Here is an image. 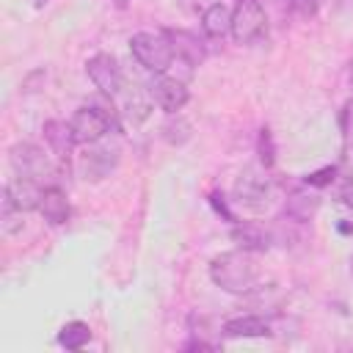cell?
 <instances>
[{"label": "cell", "mask_w": 353, "mask_h": 353, "mask_svg": "<svg viewBox=\"0 0 353 353\" xmlns=\"http://www.w3.org/2000/svg\"><path fill=\"white\" fill-rule=\"evenodd\" d=\"M210 279L223 292L248 295L259 284V265H256L254 254L245 248L223 251V254H215L210 259Z\"/></svg>", "instance_id": "6da1fadb"}, {"label": "cell", "mask_w": 353, "mask_h": 353, "mask_svg": "<svg viewBox=\"0 0 353 353\" xmlns=\"http://www.w3.org/2000/svg\"><path fill=\"white\" fill-rule=\"evenodd\" d=\"M130 52L146 72H154V74H165L176 58L165 30H138L130 39Z\"/></svg>", "instance_id": "7a4b0ae2"}, {"label": "cell", "mask_w": 353, "mask_h": 353, "mask_svg": "<svg viewBox=\"0 0 353 353\" xmlns=\"http://www.w3.org/2000/svg\"><path fill=\"white\" fill-rule=\"evenodd\" d=\"M276 196V185L273 179L268 176V168H256V165H248L240 171L237 182H234V201L251 212H262L270 207Z\"/></svg>", "instance_id": "3957f363"}, {"label": "cell", "mask_w": 353, "mask_h": 353, "mask_svg": "<svg viewBox=\"0 0 353 353\" xmlns=\"http://www.w3.org/2000/svg\"><path fill=\"white\" fill-rule=\"evenodd\" d=\"M268 36V17L259 0H237L232 8V39L237 44H256Z\"/></svg>", "instance_id": "277c9868"}, {"label": "cell", "mask_w": 353, "mask_h": 353, "mask_svg": "<svg viewBox=\"0 0 353 353\" xmlns=\"http://www.w3.org/2000/svg\"><path fill=\"white\" fill-rule=\"evenodd\" d=\"M69 124H72V132H74L77 143L88 146V143L102 141L113 130V116L105 108H99V105H80L72 113Z\"/></svg>", "instance_id": "5b68a950"}, {"label": "cell", "mask_w": 353, "mask_h": 353, "mask_svg": "<svg viewBox=\"0 0 353 353\" xmlns=\"http://www.w3.org/2000/svg\"><path fill=\"white\" fill-rule=\"evenodd\" d=\"M8 163L14 168V174L19 176H28V179H36L41 182L44 176L52 174V163L47 157V152L30 141H19L8 149Z\"/></svg>", "instance_id": "8992f818"}, {"label": "cell", "mask_w": 353, "mask_h": 353, "mask_svg": "<svg viewBox=\"0 0 353 353\" xmlns=\"http://www.w3.org/2000/svg\"><path fill=\"white\" fill-rule=\"evenodd\" d=\"M85 74L94 83V88L105 97H119L124 91V74L119 61L110 52H97L85 61Z\"/></svg>", "instance_id": "52a82bcc"}, {"label": "cell", "mask_w": 353, "mask_h": 353, "mask_svg": "<svg viewBox=\"0 0 353 353\" xmlns=\"http://www.w3.org/2000/svg\"><path fill=\"white\" fill-rule=\"evenodd\" d=\"M146 88H149L152 102H154L160 110H165V113H179V110L188 105V99H190L188 85H185L182 80H176V77H168V74L152 77Z\"/></svg>", "instance_id": "ba28073f"}, {"label": "cell", "mask_w": 353, "mask_h": 353, "mask_svg": "<svg viewBox=\"0 0 353 353\" xmlns=\"http://www.w3.org/2000/svg\"><path fill=\"white\" fill-rule=\"evenodd\" d=\"M116 163H119V149L99 146V141H97V143H88L85 154L80 157V171H83L85 179L99 182L116 168Z\"/></svg>", "instance_id": "9c48e42d"}, {"label": "cell", "mask_w": 353, "mask_h": 353, "mask_svg": "<svg viewBox=\"0 0 353 353\" xmlns=\"http://www.w3.org/2000/svg\"><path fill=\"white\" fill-rule=\"evenodd\" d=\"M41 132H44V141H47V146H50V152L55 157H61V160H69L72 157V149L77 146V138L72 132V124H66L61 119H50V121H44Z\"/></svg>", "instance_id": "30bf717a"}, {"label": "cell", "mask_w": 353, "mask_h": 353, "mask_svg": "<svg viewBox=\"0 0 353 353\" xmlns=\"http://www.w3.org/2000/svg\"><path fill=\"white\" fill-rule=\"evenodd\" d=\"M39 212H41V218L50 226H63L69 221V215H72V207H69L66 193L58 185L44 188L41 190V201H39Z\"/></svg>", "instance_id": "8fae6325"}, {"label": "cell", "mask_w": 353, "mask_h": 353, "mask_svg": "<svg viewBox=\"0 0 353 353\" xmlns=\"http://www.w3.org/2000/svg\"><path fill=\"white\" fill-rule=\"evenodd\" d=\"M232 240L237 243V248H245V251H251V254H256V251H268L270 248V232L262 226V223H254V221H237L234 226H232Z\"/></svg>", "instance_id": "7c38bea8"}, {"label": "cell", "mask_w": 353, "mask_h": 353, "mask_svg": "<svg viewBox=\"0 0 353 353\" xmlns=\"http://www.w3.org/2000/svg\"><path fill=\"white\" fill-rule=\"evenodd\" d=\"M165 36L171 39V47H174V55L190 66H199L204 61V44L196 33H188V30H174V28H165Z\"/></svg>", "instance_id": "4fadbf2b"}, {"label": "cell", "mask_w": 353, "mask_h": 353, "mask_svg": "<svg viewBox=\"0 0 353 353\" xmlns=\"http://www.w3.org/2000/svg\"><path fill=\"white\" fill-rule=\"evenodd\" d=\"M223 334L229 339H259V336H270V325L256 314H240L223 323Z\"/></svg>", "instance_id": "5bb4252c"}, {"label": "cell", "mask_w": 353, "mask_h": 353, "mask_svg": "<svg viewBox=\"0 0 353 353\" xmlns=\"http://www.w3.org/2000/svg\"><path fill=\"white\" fill-rule=\"evenodd\" d=\"M8 196L14 199V204L22 210V212H30V210H39V201H41V190L36 179H28V176H14L8 185H6Z\"/></svg>", "instance_id": "9a60e30c"}, {"label": "cell", "mask_w": 353, "mask_h": 353, "mask_svg": "<svg viewBox=\"0 0 353 353\" xmlns=\"http://www.w3.org/2000/svg\"><path fill=\"white\" fill-rule=\"evenodd\" d=\"M201 30L210 39H223L226 33H232V8L223 3H215L212 8H207L201 14Z\"/></svg>", "instance_id": "2e32d148"}, {"label": "cell", "mask_w": 353, "mask_h": 353, "mask_svg": "<svg viewBox=\"0 0 353 353\" xmlns=\"http://www.w3.org/2000/svg\"><path fill=\"white\" fill-rule=\"evenodd\" d=\"M152 105H154V102H152V97H149V88L132 85V91H127V97H124L121 113H124V119H127L130 124H141V121L149 119Z\"/></svg>", "instance_id": "e0dca14e"}, {"label": "cell", "mask_w": 353, "mask_h": 353, "mask_svg": "<svg viewBox=\"0 0 353 353\" xmlns=\"http://www.w3.org/2000/svg\"><path fill=\"white\" fill-rule=\"evenodd\" d=\"M91 342V328L83 320H69L58 331V345L66 350H83Z\"/></svg>", "instance_id": "ac0fdd59"}, {"label": "cell", "mask_w": 353, "mask_h": 353, "mask_svg": "<svg viewBox=\"0 0 353 353\" xmlns=\"http://www.w3.org/2000/svg\"><path fill=\"white\" fill-rule=\"evenodd\" d=\"M160 135H163L165 143H171V146H182V143L190 141L193 127H190V121H188L185 116H179V113H168V121L160 127Z\"/></svg>", "instance_id": "d6986e66"}, {"label": "cell", "mask_w": 353, "mask_h": 353, "mask_svg": "<svg viewBox=\"0 0 353 353\" xmlns=\"http://www.w3.org/2000/svg\"><path fill=\"white\" fill-rule=\"evenodd\" d=\"M22 210L14 204V199L8 196V190L3 188V199H0V229H3V234H17V232H22Z\"/></svg>", "instance_id": "ffe728a7"}, {"label": "cell", "mask_w": 353, "mask_h": 353, "mask_svg": "<svg viewBox=\"0 0 353 353\" xmlns=\"http://www.w3.org/2000/svg\"><path fill=\"white\" fill-rule=\"evenodd\" d=\"M320 207L317 196H306V193H295L292 199H287V215L295 221H309Z\"/></svg>", "instance_id": "44dd1931"}, {"label": "cell", "mask_w": 353, "mask_h": 353, "mask_svg": "<svg viewBox=\"0 0 353 353\" xmlns=\"http://www.w3.org/2000/svg\"><path fill=\"white\" fill-rule=\"evenodd\" d=\"M256 154H259V163L265 168H273L276 165V143H273V135L268 127L259 130V141H256Z\"/></svg>", "instance_id": "7402d4cb"}, {"label": "cell", "mask_w": 353, "mask_h": 353, "mask_svg": "<svg viewBox=\"0 0 353 353\" xmlns=\"http://www.w3.org/2000/svg\"><path fill=\"white\" fill-rule=\"evenodd\" d=\"M334 176H336V165H323V168H317V171L306 174V176H303V182H306L309 188H325V185H331V182H334Z\"/></svg>", "instance_id": "603a6c76"}, {"label": "cell", "mask_w": 353, "mask_h": 353, "mask_svg": "<svg viewBox=\"0 0 353 353\" xmlns=\"http://www.w3.org/2000/svg\"><path fill=\"white\" fill-rule=\"evenodd\" d=\"M290 6L292 14L303 17V19H312L317 11H320V0H284Z\"/></svg>", "instance_id": "cb8c5ba5"}, {"label": "cell", "mask_w": 353, "mask_h": 353, "mask_svg": "<svg viewBox=\"0 0 353 353\" xmlns=\"http://www.w3.org/2000/svg\"><path fill=\"white\" fill-rule=\"evenodd\" d=\"M210 204H212V210H215L218 215H223L226 221H232V223H237V218H234V212L229 210V204H226V196H223V193H218V190H212V193H210Z\"/></svg>", "instance_id": "d4e9b609"}, {"label": "cell", "mask_w": 353, "mask_h": 353, "mask_svg": "<svg viewBox=\"0 0 353 353\" xmlns=\"http://www.w3.org/2000/svg\"><path fill=\"white\" fill-rule=\"evenodd\" d=\"M339 124H342V132H345V141L353 138V97L345 102L342 113H339Z\"/></svg>", "instance_id": "484cf974"}, {"label": "cell", "mask_w": 353, "mask_h": 353, "mask_svg": "<svg viewBox=\"0 0 353 353\" xmlns=\"http://www.w3.org/2000/svg\"><path fill=\"white\" fill-rule=\"evenodd\" d=\"M215 3H223V0H179V6L190 14H204L207 8H212Z\"/></svg>", "instance_id": "4316f807"}, {"label": "cell", "mask_w": 353, "mask_h": 353, "mask_svg": "<svg viewBox=\"0 0 353 353\" xmlns=\"http://www.w3.org/2000/svg\"><path fill=\"white\" fill-rule=\"evenodd\" d=\"M39 80H47V72L44 69H36V72H30L25 80H22V91L25 94H30V91H39L36 85H39Z\"/></svg>", "instance_id": "83f0119b"}, {"label": "cell", "mask_w": 353, "mask_h": 353, "mask_svg": "<svg viewBox=\"0 0 353 353\" xmlns=\"http://www.w3.org/2000/svg\"><path fill=\"white\" fill-rule=\"evenodd\" d=\"M50 3H52V0H33V8H36V11H41V8H47Z\"/></svg>", "instance_id": "f1b7e54d"}, {"label": "cell", "mask_w": 353, "mask_h": 353, "mask_svg": "<svg viewBox=\"0 0 353 353\" xmlns=\"http://www.w3.org/2000/svg\"><path fill=\"white\" fill-rule=\"evenodd\" d=\"M347 83L353 85V58H350V63H347Z\"/></svg>", "instance_id": "f546056e"}, {"label": "cell", "mask_w": 353, "mask_h": 353, "mask_svg": "<svg viewBox=\"0 0 353 353\" xmlns=\"http://www.w3.org/2000/svg\"><path fill=\"white\" fill-rule=\"evenodd\" d=\"M339 232H345V234H347V232H353V226H350V223H339Z\"/></svg>", "instance_id": "4dcf8cb0"}, {"label": "cell", "mask_w": 353, "mask_h": 353, "mask_svg": "<svg viewBox=\"0 0 353 353\" xmlns=\"http://www.w3.org/2000/svg\"><path fill=\"white\" fill-rule=\"evenodd\" d=\"M127 3H130V0H116V6H119V8H124Z\"/></svg>", "instance_id": "1f68e13d"}, {"label": "cell", "mask_w": 353, "mask_h": 353, "mask_svg": "<svg viewBox=\"0 0 353 353\" xmlns=\"http://www.w3.org/2000/svg\"><path fill=\"white\" fill-rule=\"evenodd\" d=\"M350 270H353V256H350Z\"/></svg>", "instance_id": "d6a6232c"}]
</instances>
